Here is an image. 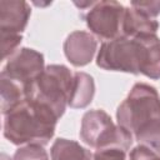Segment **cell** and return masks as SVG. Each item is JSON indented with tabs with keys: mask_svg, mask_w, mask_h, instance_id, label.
Segmentation results:
<instances>
[{
	"mask_svg": "<svg viewBox=\"0 0 160 160\" xmlns=\"http://www.w3.org/2000/svg\"><path fill=\"white\" fill-rule=\"evenodd\" d=\"M125 6L118 1H95L88 10L81 12L89 30L104 41L122 36V20Z\"/></svg>",
	"mask_w": 160,
	"mask_h": 160,
	"instance_id": "cell-6",
	"label": "cell"
},
{
	"mask_svg": "<svg viewBox=\"0 0 160 160\" xmlns=\"http://www.w3.org/2000/svg\"><path fill=\"white\" fill-rule=\"evenodd\" d=\"M79 135L86 145L94 149L116 146L128 151L134 140L132 135L120 125H115L102 109L89 110L84 114Z\"/></svg>",
	"mask_w": 160,
	"mask_h": 160,
	"instance_id": "cell-4",
	"label": "cell"
},
{
	"mask_svg": "<svg viewBox=\"0 0 160 160\" xmlns=\"http://www.w3.org/2000/svg\"><path fill=\"white\" fill-rule=\"evenodd\" d=\"M74 74L65 65L52 64L25 89L26 99L38 101L54 111L60 119L68 106Z\"/></svg>",
	"mask_w": 160,
	"mask_h": 160,
	"instance_id": "cell-3",
	"label": "cell"
},
{
	"mask_svg": "<svg viewBox=\"0 0 160 160\" xmlns=\"http://www.w3.org/2000/svg\"><path fill=\"white\" fill-rule=\"evenodd\" d=\"M130 6L135 10L145 14L149 18L155 19L160 14V1L159 0H148V1H131Z\"/></svg>",
	"mask_w": 160,
	"mask_h": 160,
	"instance_id": "cell-18",
	"label": "cell"
},
{
	"mask_svg": "<svg viewBox=\"0 0 160 160\" xmlns=\"http://www.w3.org/2000/svg\"><path fill=\"white\" fill-rule=\"evenodd\" d=\"M96 65L109 71L140 74V49L138 41L126 36L102 41L96 55Z\"/></svg>",
	"mask_w": 160,
	"mask_h": 160,
	"instance_id": "cell-5",
	"label": "cell"
},
{
	"mask_svg": "<svg viewBox=\"0 0 160 160\" xmlns=\"http://www.w3.org/2000/svg\"><path fill=\"white\" fill-rule=\"evenodd\" d=\"M140 49V74L149 79H160V39L158 35H142L134 38Z\"/></svg>",
	"mask_w": 160,
	"mask_h": 160,
	"instance_id": "cell-10",
	"label": "cell"
},
{
	"mask_svg": "<svg viewBox=\"0 0 160 160\" xmlns=\"http://www.w3.org/2000/svg\"><path fill=\"white\" fill-rule=\"evenodd\" d=\"M129 160H160V155L155 150L140 144L130 151Z\"/></svg>",
	"mask_w": 160,
	"mask_h": 160,
	"instance_id": "cell-19",
	"label": "cell"
},
{
	"mask_svg": "<svg viewBox=\"0 0 160 160\" xmlns=\"http://www.w3.org/2000/svg\"><path fill=\"white\" fill-rule=\"evenodd\" d=\"M98 50L95 36L84 30H76L68 35L64 41V54L74 66L88 65Z\"/></svg>",
	"mask_w": 160,
	"mask_h": 160,
	"instance_id": "cell-8",
	"label": "cell"
},
{
	"mask_svg": "<svg viewBox=\"0 0 160 160\" xmlns=\"http://www.w3.org/2000/svg\"><path fill=\"white\" fill-rule=\"evenodd\" d=\"M126 150L116 146L96 149L92 160H126Z\"/></svg>",
	"mask_w": 160,
	"mask_h": 160,
	"instance_id": "cell-17",
	"label": "cell"
},
{
	"mask_svg": "<svg viewBox=\"0 0 160 160\" xmlns=\"http://www.w3.org/2000/svg\"><path fill=\"white\" fill-rule=\"evenodd\" d=\"M158 30L159 22L155 19L146 16L131 6L125 8L122 20V36L138 38L142 35H155Z\"/></svg>",
	"mask_w": 160,
	"mask_h": 160,
	"instance_id": "cell-11",
	"label": "cell"
},
{
	"mask_svg": "<svg viewBox=\"0 0 160 160\" xmlns=\"http://www.w3.org/2000/svg\"><path fill=\"white\" fill-rule=\"evenodd\" d=\"M118 125L141 145L160 152V95L145 82H136L116 110Z\"/></svg>",
	"mask_w": 160,
	"mask_h": 160,
	"instance_id": "cell-1",
	"label": "cell"
},
{
	"mask_svg": "<svg viewBox=\"0 0 160 160\" xmlns=\"http://www.w3.org/2000/svg\"><path fill=\"white\" fill-rule=\"evenodd\" d=\"M31 15L29 2L20 0L0 1V32L20 34L25 30Z\"/></svg>",
	"mask_w": 160,
	"mask_h": 160,
	"instance_id": "cell-9",
	"label": "cell"
},
{
	"mask_svg": "<svg viewBox=\"0 0 160 160\" xmlns=\"http://www.w3.org/2000/svg\"><path fill=\"white\" fill-rule=\"evenodd\" d=\"M1 160H12V159H10L6 154H4V152H2V154H1Z\"/></svg>",
	"mask_w": 160,
	"mask_h": 160,
	"instance_id": "cell-20",
	"label": "cell"
},
{
	"mask_svg": "<svg viewBox=\"0 0 160 160\" xmlns=\"http://www.w3.org/2000/svg\"><path fill=\"white\" fill-rule=\"evenodd\" d=\"M51 160H92V154L75 140L59 138L50 149Z\"/></svg>",
	"mask_w": 160,
	"mask_h": 160,
	"instance_id": "cell-13",
	"label": "cell"
},
{
	"mask_svg": "<svg viewBox=\"0 0 160 160\" xmlns=\"http://www.w3.org/2000/svg\"><path fill=\"white\" fill-rule=\"evenodd\" d=\"M0 94H1V112L2 115L10 112L18 105H20L25 99V88L11 80L10 78L0 74Z\"/></svg>",
	"mask_w": 160,
	"mask_h": 160,
	"instance_id": "cell-14",
	"label": "cell"
},
{
	"mask_svg": "<svg viewBox=\"0 0 160 160\" xmlns=\"http://www.w3.org/2000/svg\"><path fill=\"white\" fill-rule=\"evenodd\" d=\"M1 34V60H8L20 45L22 36L20 34L12 32H0Z\"/></svg>",
	"mask_w": 160,
	"mask_h": 160,
	"instance_id": "cell-16",
	"label": "cell"
},
{
	"mask_svg": "<svg viewBox=\"0 0 160 160\" xmlns=\"http://www.w3.org/2000/svg\"><path fill=\"white\" fill-rule=\"evenodd\" d=\"M94 95H95V82L92 76L84 71L74 72L68 106L72 109H84L92 101Z\"/></svg>",
	"mask_w": 160,
	"mask_h": 160,
	"instance_id": "cell-12",
	"label": "cell"
},
{
	"mask_svg": "<svg viewBox=\"0 0 160 160\" xmlns=\"http://www.w3.org/2000/svg\"><path fill=\"white\" fill-rule=\"evenodd\" d=\"M12 160H49V155L42 145L29 144L20 146L14 152Z\"/></svg>",
	"mask_w": 160,
	"mask_h": 160,
	"instance_id": "cell-15",
	"label": "cell"
},
{
	"mask_svg": "<svg viewBox=\"0 0 160 160\" xmlns=\"http://www.w3.org/2000/svg\"><path fill=\"white\" fill-rule=\"evenodd\" d=\"M45 69L44 55L30 48L18 49L8 60L1 74L21 84L25 89Z\"/></svg>",
	"mask_w": 160,
	"mask_h": 160,
	"instance_id": "cell-7",
	"label": "cell"
},
{
	"mask_svg": "<svg viewBox=\"0 0 160 160\" xmlns=\"http://www.w3.org/2000/svg\"><path fill=\"white\" fill-rule=\"evenodd\" d=\"M59 118L48 106L25 99L4 115V136L14 145H46L55 134Z\"/></svg>",
	"mask_w": 160,
	"mask_h": 160,
	"instance_id": "cell-2",
	"label": "cell"
}]
</instances>
